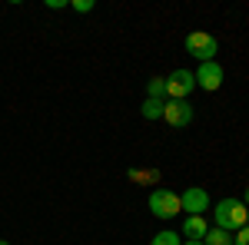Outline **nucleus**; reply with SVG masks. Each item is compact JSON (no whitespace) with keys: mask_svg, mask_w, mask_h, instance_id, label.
I'll return each mask as SVG.
<instances>
[{"mask_svg":"<svg viewBox=\"0 0 249 245\" xmlns=\"http://www.w3.org/2000/svg\"><path fill=\"white\" fill-rule=\"evenodd\" d=\"M213 219H216V229H226V232H239L249 219V209L239 202V199H219L216 209H213Z\"/></svg>","mask_w":249,"mask_h":245,"instance_id":"1","label":"nucleus"},{"mask_svg":"<svg viewBox=\"0 0 249 245\" xmlns=\"http://www.w3.org/2000/svg\"><path fill=\"white\" fill-rule=\"evenodd\" d=\"M216 50H219V43H216V37H213V33L193 30L190 37H186V53H193L199 63H210V60L216 57Z\"/></svg>","mask_w":249,"mask_h":245,"instance_id":"2","label":"nucleus"},{"mask_svg":"<svg viewBox=\"0 0 249 245\" xmlns=\"http://www.w3.org/2000/svg\"><path fill=\"white\" fill-rule=\"evenodd\" d=\"M150 212L156 219H173L176 212H183L179 209V196L170 192V189H153L150 192Z\"/></svg>","mask_w":249,"mask_h":245,"instance_id":"3","label":"nucleus"},{"mask_svg":"<svg viewBox=\"0 0 249 245\" xmlns=\"http://www.w3.org/2000/svg\"><path fill=\"white\" fill-rule=\"evenodd\" d=\"M193 90H196V76L190 70H173L166 76V96L170 99H186Z\"/></svg>","mask_w":249,"mask_h":245,"instance_id":"4","label":"nucleus"},{"mask_svg":"<svg viewBox=\"0 0 249 245\" xmlns=\"http://www.w3.org/2000/svg\"><path fill=\"white\" fill-rule=\"evenodd\" d=\"M163 119L170 123V126H190L193 123V106L186 103V99H166L163 103Z\"/></svg>","mask_w":249,"mask_h":245,"instance_id":"5","label":"nucleus"},{"mask_svg":"<svg viewBox=\"0 0 249 245\" xmlns=\"http://www.w3.org/2000/svg\"><path fill=\"white\" fill-rule=\"evenodd\" d=\"M196 86H203V90H219L223 86V66L216 63V60H210V63H199V70H196Z\"/></svg>","mask_w":249,"mask_h":245,"instance_id":"6","label":"nucleus"},{"mask_svg":"<svg viewBox=\"0 0 249 245\" xmlns=\"http://www.w3.org/2000/svg\"><path fill=\"white\" fill-rule=\"evenodd\" d=\"M179 209H186L190 215H203V212L210 209V196H206V189H199V186L186 189V192L179 196Z\"/></svg>","mask_w":249,"mask_h":245,"instance_id":"7","label":"nucleus"},{"mask_svg":"<svg viewBox=\"0 0 249 245\" xmlns=\"http://www.w3.org/2000/svg\"><path fill=\"white\" fill-rule=\"evenodd\" d=\"M210 232L206 226V219L203 215H190L186 222H183V239H193V242H203V235Z\"/></svg>","mask_w":249,"mask_h":245,"instance_id":"8","label":"nucleus"},{"mask_svg":"<svg viewBox=\"0 0 249 245\" xmlns=\"http://www.w3.org/2000/svg\"><path fill=\"white\" fill-rule=\"evenodd\" d=\"M203 245H232V235L226 229H210V232L203 235Z\"/></svg>","mask_w":249,"mask_h":245,"instance_id":"9","label":"nucleus"},{"mask_svg":"<svg viewBox=\"0 0 249 245\" xmlns=\"http://www.w3.org/2000/svg\"><path fill=\"white\" fill-rule=\"evenodd\" d=\"M146 99H166V80H163V76H153V80H150Z\"/></svg>","mask_w":249,"mask_h":245,"instance_id":"10","label":"nucleus"},{"mask_svg":"<svg viewBox=\"0 0 249 245\" xmlns=\"http://www.w3.org/2000/svg\"><path fill=\"white\" fill-rule=\"evenodd\" d=\"M163 103H166V99H146V103H143V116H146V119H160V116H163Z\"/></svg>","mask_w":249,"mask_h":245,"instance_id":"11","label":"nucleus"},{"mask_svg":"<svg viewBox=\"0 0 249 245\" xmlns=\"http://www.w3.org/2000/svg\"><path fill=\"white\" fill-rule=\"evenodd\" d=\"M150 245H183V239H179L176 232H160V235L150 239Z\"/></svg>","mask_w":249,"mask_h":245,"instance_id":"12","label":"nucleus"},{"mask_svg":"<svg viewBox=\"0 0 249 245\" xmlns=\"http://www.w3.org/2000/svg\"><path fill=\"white\" fill-rule=\"evenodd\" d=\"M130 179H133V182H156L160 176H156V172H143V169H130Z\"/></svg>","mask_w":249,"mask_h":245,"instance_id":"13","label":"nucleus"},{"mask_svg":"<svg viewBox=\"0 0 249 245\" xmlns=\"http://www.w3.org/2000/svg\"><path fill=\"white\" fill-rule=\"evenodd\" d=\"M70 7H73L77 14H90V10H93V7H96V3H93V0H73Z\"/></svg>","mask_w":249,"mask_h":245,"instance_id":"14","label":"nucleus"},{"mask_svg":"<svg viewBox=\"0 0 249 245\" xmlns=\"http://www.w3.org/2000/svg\"><path fill=\"white\" fill-rule=\"evenodd\" d=\"M232 245H249V226H243L236 235H232Z\"/></svg>","mask_w":249,"mask_h":245,"instance_id":"15","label":"nucleus"},{"mask_svg":"<svg viewBox=\"0 0 249 245\" xmlns=\"http://www.w3.org/2000/svg\"><path fill=\"white\" fill-rule=\"evenodd\" d=\"M47 7H50V10H60V7H70V3H67V0H47Z\"/></svg>","mask_w":249,"mask_h":245,"instance_id":"16","label":"nucleus"},{"mask_svg":"<svg viewBox=\"0 0 249 245\" xmlns=\"http://www.w3.org/2000/svg\"><path fill=\"white\" fill-rule=\"evenodd\" d=\"M243 206H246V209H249V189H246V196H243Z\"/></svg>","mask_w":249,"mask_h":245,"instance_id":"17","label":"nucleus"},{"mask_svg":"<svg viewBox=\"0 0 249 245\" xmlns=\"http://www.w3.org/2000/svg\"><path fill=\"white\" fill-rule=\"evenodd\" d=\"M183 245H203V242H193V239H186V242H183Z\"/></svg>","mask_w":249,"mask_h":245,"instance_id":"18","label":"nucleus"},{"mask_svg":"<svg viewBox=\"0 0 249 245\" xmlns=\"http://www.w3.org/2000/svg\"><path fill=\"white\" fill-rule=\"evenodd\" d=\"M0 245H10V242H7V239H0Z\"/></svg>","mask_w":249,"mask_h":245,"instance_id":"19","label":"nucleus"},{"mask_svg":"<svg viewBox=\"0 0 249 245\" xmlns=\"http://www.w3.org/2000/svg\"><path fill=\"white\" fill-rule=\"evenodd\" d=\"M246 226H249V219H246Z\"/></svg>","mask_w":249,"mask_h":245,"instance_id":"20","label":"nucleus"}]
</instances>
